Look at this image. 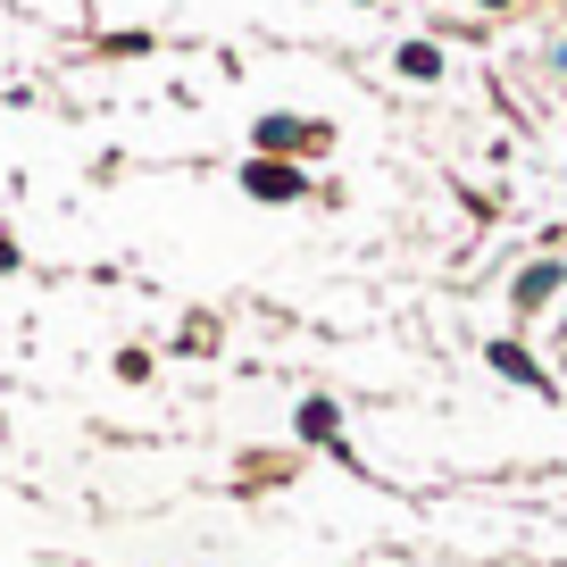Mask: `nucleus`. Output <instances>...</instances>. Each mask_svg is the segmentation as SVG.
Wrapping results in <instances>:
<instances>
[{
    "label": "nucleus",
    "instance_id": "obj_7",
    "mask_svg": "<svg viewBox=\"0 0 567 567\" xmlns=\"http://www.w3.org/2000/svg\"><path fill=\"white\" fill-rule=\"evenodd\" d=\"M176 351H217V326H209V318H193V326H184V342H176Z\"/></svg>",
    "mask_w": 567,
    "mask_h": 567
},
{
    "label": "nucleus",
    "instance_id": "obj_3",
    "mask_svg": "<svg viewBox=\"0 0 567 567\" xmlns=\"http://www.w3.org/2000/svg\"><path fill=\"white\" fill-rule=\"evenodd\" d=\"M250 142H259V151H318L326 125H301V117H259V134H250Z\"/></svg>",
    "mask_w": 567,
    "mask_h": 567
},
{
    "label": "nucleus",
    "instance_id": "obj_5",
    "mask_svg": "<svg viewBox=\"0 0 567 567\" xmlns=\"http://www.w3.org/2000/svg\"><path fill=\"white\" fill-rule=\"evenodd\" d=\"M401 75L434 84V75H443V51H434V42H401Z\"/></svg>",
    "mask_w": 567,
    "mask_h": 567
},
{
    "label": "nucleus",
    "instance_id": "obj_1",
    "mask_svg": "<svg viewBox=\"0 0 567 567\" xmlns=\"http://www.w3.org/2000/svg\"><path fill=\"white\" fill-rule=\"evenodd\" d=\"M484 359H493V368L509 375V384H526L534 401H550V392H559V384H550L543 368H534V351H517V342H484Z\"/></svg>",
    "mask_w": 567,
    "mask_h": 567
},
{
    "label": "nucleus",
    "instance_id": "obj_2",
    "mask_svg": "<svg viewBox=\"0 0 567 567\" xmlns=\"http://www.w3.org/2000/svg\"><path fill=\"white\" fill-rule=\"evenodd\" d=\"M243 184H250L259 200H301V193H309L301 167H284V159H250V167H243Z\"/></svg>",
    "mask_w": 567,
    "mask_h": 567
},
{
    "label": "nucleus",
    "instance_id": "obj_6",
    "mask_svg": "<svg viewBox=\"0 0 567 567\" xmlns=\"http://www.w3.org/2000/svg\"><path fill=\"white\" fill-rule=\"evenodd\" d=\"M334 401H301V434H309V443H334Z\"/></svg>",
    "mask_w": 567,
    "mask_h": 567
},
{
    "label": "nucleus",
    "instance_id": "obj_4",
    "mask_svg": "<svg viewBox=\"0 0 567 567\" xmlns=\"http://www.w3.org/2000/svg\"><path fill=\"white\" fill-rule=\"evenodd\" d=\"M559 284H567V267H526V276L509 284V301H517V309H543Z\"/></svg>",
    "mask_w": 567,
    "mask_h": 567
}]
</instances>
